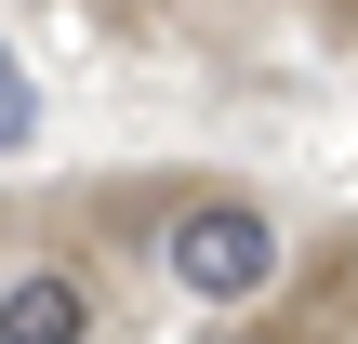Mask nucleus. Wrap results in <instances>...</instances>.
<instances>
[{
	"label": "nucleus",
	"instance_id": "f257e3e1",
	"mask_svg": "<svg viewBox=\"0 0 358 344\" xmlns=\"http://www.w3.org/2000/svg\"><path fill=\"white\" fill-rule=\"evenodd\" d=\"M279 278V225L252 212V199H199L186 225H173V292H199V305H252Z\"/></svg>",
	"mask_w": 358,
	"mask_h": 344
},
{
	"label": "nucleus",
	"instance_id": "f03ea898",
	"mask_svg": "<svg viewBox=\"0 0 358 344\" xmlns=\"http://www.w3.org/2000/svg\"><path fill=\"white\" fill-rule=\"evenodd\" d=\"M80 331H93V292H80L66 265H40V278L0 292V344H80Z\"/></svg>",
	"mask_w": 358,
	"mask_h": 344
},
{
	"label": "nucleus",
	"instance_id": "7ed1b4c3",
	"mask_svg": "<svg viewBox=\"0 0 358 344\" xmlns=\"http://www.w3.org/2000/svg\"><path fill=\"white\" fill-rule=\"evenodd\" d=\"M27 133H40V93H27V66L0 53V146H27Z\"/></svg>",
	"mask_w": 358,
	"mask_h": 344
}]
</instances>
